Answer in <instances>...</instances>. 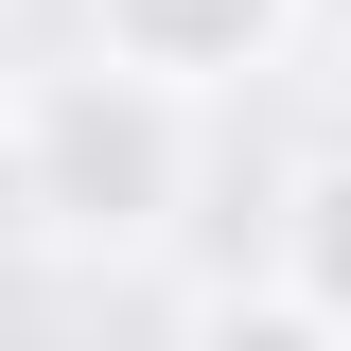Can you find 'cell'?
Returning a JSON list of instances; mask_svg holds the SVG:
<instances>
[{"label":"cell","mask_w":351,"mask_h":351,"mask_svg":"<svg viewBox=\"0 0 351 351\" xmlns=\"http://www.w3.org/2000/svg\"><path fill=\"white\" fill-rule=\"evenodd\" d=\"M299 316H351V158L299 176Z\"/></svg>","instance_id":"3957f363"},{"label":"cell","mask_w":351,"mask_h":351,"mask_svg":"<svg viewBox=\"0 0 351 351\" xmlns=\"http://www.w3.org/2000/svg\"><path fill=\"white\" fill-rule=\"evenodd\" d=\"M18 228H53V211H36V141L0 123V246H18Z\"/></svg>","instance_id":"277c9868"},{"label":"cell","mask_w":351,"mask_h":351,"mask_svg":"<svg viewBox=\"0 0 351 351\" xmlns=\"http://www.w3.org/2000/svg\"><path fill=\"white\" fill-rule=\"evenodd\" d=\"M88 18H106V53L158 71V88H228V71H263V36H281V0H88Z\"/></svg>","instance_id":"7a4b0ae2"},{"label":"cell","mask_w":351,"mask_h":351,"mask_svg":"<svg viewBox=\"0 0 351 351\" xmlns=\"http://www.w3.org/2000/svg\"><path fill=\"white\" fill-rule=\"evenodd\" d=\"M18 141H36V211H53V228H158V211H176V88H158V71H71V88H36Z\"/></svg>","instance_id":"6da1fadb"}]
</instances>
